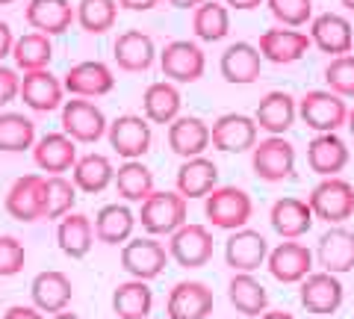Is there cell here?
Returning a JSON list of instances; mask_svg holds the SVG:
<instances>
[{"instance_id":"cell-1","label":"cell","mask_w":354,"mask_h":319,"mask_svg":"<svg viewBox=\"0 0 354 319\" xmlns=\"http://www.w3.org/2000/svg\"><path fill=\"white\" fill-rule=\"evenodd\" d=\"M251 213H254V201L245 190H239V186H216V190L204 198L207 222L213 228H221V230L245 228Z\"/></svg>"},{"instance_id":"cell-2","label":"cell","mask_w":354,"mask_h":319,"mask_svg":"<svg viewBox=\"0 0 354 319\" xmlns=\"http://www.w3.org/2000/svg\"><path fill=\"white\" fill-rule=\"evenodd\" d=\"M186 198L180 192H169V190H153L139 210V222L148 230L151 237H165L174 234L177 228L186 225Z\"/></svg>"},{"instance_id":"cell-3","label":"cell","mask_w":354,"mask_h":319,"mask_svg":"<svg viewBox=\"0 0 354 319\" xmlns=\"http://www.w3.org/2000/svg\"><path fill=\"white\" fill-rule=\"evenodd\" d=\"M298 118L316 134H337L348 122V107L342 95L330 89H310L298 101Z\"/></svg>"},{"instance_id":"cell-4","label":"cell","mask_w":354,"mask_h":319,"mask_svg":"<svg viewBox=\"0 0 354 319\" xmlns=\"http://www.w3.org/2000/svg\"><path fill=\"white\" fill-rule=\"evenodd\" d=\"M251 169L266 183H281L295 174V148L283 136H266L251 151Z\"/></svg>"},{"instance_id":"cell-5","label":"cell","mask_w":354,"mask_h":319,"mask_svg":"<svg viewBox=\"0 0 354 319\" xmlns=\"http://www.w3.org/2000/svg\"><path fill=\"white\" fill-rule=\"evenodd\" d=\"M310 207H313L316 219L328 225H342L346 219L354 216V186L346 178H322L313 192H310Z\"/></svg>"},{"instance_id":"cell-6","label":"cell","mask_w":354,"mask_h":319,"mask_svg":"<svg viewBox=\"0 0 354 319\" xmlns=\"http://www.w3.org/2000/svg\"><path fill=\"white\" fill-rule=\"evenodd\" d=\"M160 69L162 77L171 83H198L207 71V57L201 45L189 39H174L160 53Z\"/></svg>"},{"instance_id":"cell-7","label":"cell","mask_w":354,"mask_h":319,"mask_svg":"<svg viewBox=\"0 0 354 319\" xmlns=\"http://www.w3.org/2000/svg\"><path fill=\"white\" fill-rule=\"evenodd\" d=\"M169 257H171L169 248L157 243L153 237L127 239V243L121 246V269H124L130 278H142V281L160 278Z\"/></svg>"},{"instance_id":"cell-8","label":"cell","mask_w":354,"mask_h":319,"mask_svg":"<svg viewBox=\"0 0 354 319\" xmlns=\"http://www.w3.org/2000/svg\"><path fill=\"white\" fill-rule=\"evenodd\" d=\"M62 130L74 142L92 145V142L106 136L109 125H106L104 109L97 104H92L88 98H71V101L62 104Z\"/></svg>"},{"instance_id":"cell-9","label":"cell","mask_w":354,"mask_h":319,"mask_svg":"<svg viewBox=\"0 0 354 319\" xmlns=\"http://www.w3.org/2000/svg\"><path fill=\"white\" fill-rule=\"evenodd\" d=\"M342 299H346V290H342L339 275L334 272H310L307 278L298 287V302L307 313L316 316H330L342 307Z\"/></svg>"},{"instance_id":"cell-10","label":"cell","mask_w":354,"mask_h":319,"mask_svg":"<svg viewBox=\"0 0 354 319\" xmlns=\"http://www.w3.org/2000/svg\"><path fill=\"white\" fill-rule=\"evenodd\" d=\"M169 255L183 269L207 266L213 260V234H209V228L195 222H186L183 228H177L169 239Z\"/></svg>"},{"instance_id":"cell-11","label":"cell","mask_w":354,"mask_h":319,"mask_svg":"<svg viewBox=\"0 0 354 319\" xmlns=\"http://www.w3.org/2000/svg\"><path fill=\"white\" fill-rule=\"evenodd\" d=\"M106 139L113 151L124 160H142L151 151V122L145 116H118L106 130Z\"/></svg>"},{"instance_id":"cell-12","label":"cell","mask_w":354,"mask_h":319,"mask_svg":"<svg viewBox=\"0 0 354 319\" xmlns=\"http://www.w3.org/2000/svg\"><path fill=\"white\" fill-rule=\"evenodd\" d=\"M209 134H213V148L216 151L245 154V151H254V145H257L260 127H257V122H254V116L225 113V116H218L213 122Z\"/></svg>"},{"instance_id":"cell-13","label":"cell","mask_w":354,"mask_h":319,"mask_svg":"<svg viewBox=\"0 0 354 319\" xmlns=\"http://www.w3.org/2000/svg\"><path fill=\"white\" fill-rule=\"evenodd\" d=\"M62 83L71 98H104L115 89V74L106 62L86 60V62L71 65V69L65 71Z\"/></svg>"},{"instance_id":"cell-14","label":"cell","mask_w":354,"mask_h":319,"mask_svg":"<svg viewBox=\"0 0 354 319\" xmlns=\"http://www.w3.org/2000/svg\"><path fill=\"white\" fill-rule=\"evenodd\" d=\"M269 266L272 278L281 284H301L310 272H313V251L304 243H295V239H286V243L274 246L269 251Z\"/></svg>"},{"instance_id":"cell-15","label":"cell","mask_w":354,"mask_h":319,"mask_svg":"<svg viewBox=\"0 0 354 319\" xmlns=\"http://www.w3.org/2000/svg\"><path fill=\"white\" fill-rule=\"evenodd\" d=\"M21 101L32 113H53L65 104V83L48 69L24 71V77H21Z\"/></svg>"},{"instance_id":"cell-16","label":"cell","mask_w":354,"mask_h":319,"mask_svg":"<svg viewBox=\"0 0 354 319\" xmlns=\"http://www.w3.org/2000/svg\"><path fill=\"white\" fill-rule=\"evenodd\" d=\"M310 39L313 45L328 53V57H342L354 51V27L346 15L339 12H322L310 21Z\"/></svg>"},{"instance_id":"cell-17","label":"cell","mask_w":354,"mask_h":319,"mask_svg":"<svg viewBox=\"0 0 354 319\" xmlns=\"http://www.w3.org/2000/svg\"><path fill=\"white\" fill-rule=\"evenodd\" d=\"M6 213L18 222H39L44 219V174H24L6 192Z\"/></svg>"},{"instance_id":"cell-18","label":"cell","mask_w":354,"mask_h":319,"mask_svg":"<svg viewBox=\"0 0 354 319\" xmlns=\"http://www.w3.org/2000/svg\"><path fill=\"white\" fill-rule=\"evenodd\" d=\"M225 260L234 272H257L269 260V243L260 230L239 228L227 237L225 243Z\"/></svg>"},{"instance_id":"cell-19","label":"cell","mask_w":354,"mask_h":319,"mask_svg":"<svg viewBox=\"0 0 354 319\" xmlns=\"http://www.w3.org/2000/svg\"><path fill=\"white\" fill-rule=\"evenodd\" d=\"M213 290L204 281H180L174 284L165 302L169 319H207L213 313Z\"/></svg>"},{"instance_id":"cell-20","label":"cell","mask_w":354,"mask_h":319,"mask_svg":"<svg viewBox=\"0 0 354 319\" xmlns=\"http://www.w3.org/2000/svg\"><path fill=\"white\" fill-rule=\"evenodd\" d=\"M257 48L263 53V60H269L274 65H292L313 48V39H310V33H301L295 27H286V30L274 27L263 33Z\"/></svg>"},{"instance_id":"cell-21","label":"cell","mask_w":354,"mask_h":319,"mask_svg":"<svg viewBox=\"0 0 354 319\" xmlns=\"http://www.w3.org/2000/svg\"><path fill=\"white\" fill-rule=\"evenodd\" d=\"M295 118H298V101L290 92H281V89L266 92L260 98L257 109H254V122L269 136H283L295 125Z\"/></svg>"},{"instance_id":"cell-22","label":"cell","mask_w":354,"mask_h":319,"mask_svg":"<svg viewBox=\"0 0 354 319\" xmlns=\"http://www.w3.org/2000/svg\"><path fill=\"white\" fill-rule=\"evenodd\" d=\"M30 295H32V304H36L41 313H59L74 299V284L68 275L59 269H44L32 278Z\"/></svg>"},{"instance_id":"cell-23","label":"cell","mask_w":354,"mask_h":319,"mask_svg":"<svg viewBox=\"0 0 354 319\" xmlns=\"http://www.w3.org/2000/svg\"><path fill=\"white\" fill-rule=\"evenodd\" d=\"M260 69H263V53L257 45H251V42H234V45L225 48V53H221V60H218L221 77L234 86L254 83L260 77Z\"/></svg>"},{"instance_id":"cell-24","label":"cell","mask_w":354,"mask_h":319,"mask_svg":"<svg viewBox=\"0 0 354 319\" xmlns=\"http://www.w3.org/2000/svg\"><path fill=\"white\" fill-rule=\"evenodd\" d=\"M348 160H351L348 145L337 134H316L307 145V166L319 178H337L348 166Z\"/></svg>"},{"instance_id":"cell-25","label":"cell","mask_w":354,"mask_h":319,"mask_svg":"<svg viewBox=\"0 0 354 319\" xmlns=\"http://www.w3.org/2000/svg\"><path fill=\"white\" fill-rule=\"evenodd\" d=\"M213 145V134L209 125L198 116H177L169 125V148L177 157L189 160V157H201V154Z\"/></svg>"},{"instance_id":"cell-26","label":"cell","mask_w":354,"mask_h":319,"mask_svg":"<svg viewBox=\"0 0 354 319\" xmlns=\"http://www.w3.org/2000/svg\"><path fill=\"white\" fill-rule=\"evenodd\" d=\"M113 57L121 71L139 74V71H148L153 60H157V45H153V39L148 33L124 30V33H118V39L113 42Z\"/></svg>"},{"instance_id":"cell-27","label":"cell","mask_w":354,"mask_h":319,"mask_svg":"<svg viewBox=\"0 0 354 319\" xmlns=\"http://www.w3.org/2000/svg\"><path fill=\"white\" fill-rule=\"evenodd\" d=\"M32 160L44 174H65L74 169V163L80 157H77V142L62 130V134H48L36 139Z\"/></svg>"},{"instance_id":"cell-28","label":"cell","mask_w":354,"mask_h":319,"mask_svg":"<svg viewBox=\"0 0 354 319\" xmlns=\"http://www.w3.org/2000/svg\"><path fill=\"white\" fill-rule=\"evenodd\" d=\"M316 257L325 272H334V275L351 272L354 269V230L342 225H330V230H325L322 239H319Z\"/></svg>"},{"instance_id":"cell-29","label":"cell","mask_w":354,"mask_h":319,"mask_svg":"<svg viewBox=\"0 0 354 319\" xmlns=\"http://www.w3.org/2000/svg\"><path fill=\"white\" fill-rule=\"evenodd\" d=\"M24 18L44 36H62L77 21V6H71V0H30Z\"/></svg>"},{"instance_id":"cell-30","label":"cell","mask_w":354,"mask_h":319,"mask_svg":"<svg viewBox=\"0 0 354 319\" xmlns=\"http://www.w3.org/2000/svg\"><path fill=\"white\" fill-rule=\"evenodd\" d=\"M269 222H272L274 230H278V237L298 239L313 228L316 213H313V207H310V201H301V198L290 195V198H278V201L272 204Z\"/></svg>"},{"instance_id":"cell-31","label":"cell","mask_w":354,"mask_h":319,"mask_svg":"<svg viewBox=\"0 0 354 319\" xmlns=\"http://www.w3.org/2000/svg\"><path fill=\"white\" fill-rule=\"evenodd\" d=\"M218 186V166L209 157H189L183 160V166L177 169V192L186 201L192 198H207Z\"/></svg>"},{"instance_id":"cell-32","label":"cell","mask_w":354,"mask_h":319,"mask_svg":"<svg viewBox=\"0 0 354 319\" xmlns=\"http://www.w3.org/2000/svg\"><path fill=\"white\" fill-rule=\"evenodd\" d=\"M95 225L86 213H65L57 225V243L59 251L71 260H83L95 246Z\"/></svg>"},{"instance_id":"cell-33","label":"cell","mask_w":354,"mask_h":319,"mask_svg":"<svg viewBox=\"0 0 354 319\" xmlns=\"http://www.w3.org/2000/svg\"><path fill=\"white\" fill-rule=\"evenodd\" d=\"M180 107H183L180 89L171 80L151 83L145 95H142V109H145V118L151 125H171L180 116Z\"/></svg>"},{"instance_id":"cell-34","label":"cell","mask_w":354,"mask_h":319,"mask_svg":"<svg viewBox=\"0 0 354 319\" xmlns=\"http://www.w3.org/2000/svg\"><path fill=\"white\" fill-rule=\"evenodd\" d=\"M227 299L236 307V313L251 319H260L269 307V293L254 278V272H234V278L227 284Z\"/></svg>"},{"instance_id":"cell-35","label":"cell","mask_w":354,"mask_h":319,"mask_svg":"<svg viewBox=\"0 0 354 319\" xmlns=\"http://www.w3.org/2000/svg\"><path fill=\"white\" fill-rule=\"evenodd\" d=\"M136 228V216L127 204H106L95 216V237L104 246H124L133 237Z\"/></svg>"},{"instance_id":"cell-36","label":"cell","mask_w":354,"mask_h":319,"mask_svg":"<svg viewBox=\"0 0 354 319\" xmlns=\"http://www.w3.org/2000/svg\"><path fill=\"white\" fill-rule=\"evenodd\" d=\"M151 307H153V293L148 281L130 278L113 290V311L118 313V319H148Z\"/></svg>"},{"instance_id":"cell-37","label":"cell","mask_w":354,"mask_h":319,"mask_svg":"<svg viewBox=\"0 0 354 319\" xmlns=\"http://www.w3.org/2000/svg\"><path fill=\"white\" fill-rule=\"evenodd\" d=\"M71 181L77 183L80 192L97 195V192H104L109 183H115V169H113V163H109V157H104V154H86V157H80L74 163Z\"/></svg>"},{"instance_id":"cell-38","label":"cell","mask_w":354,"mask_h":319,"mask_svg":"<svg viewBox=\"0 0 354 319\" xmlns=\"http://www.w3.org/2000/svg\"><path fill=\"white\" fill-rule=\"evenodd\" d=\"M12 60L21 71H39V69H48L50 60H53V45H50V36L32 30L24 33V36L15 39V48H12Z\"/></svg>"},{"instance_id":"cell-39","label":"cell","mask_w":354,"mask_h":319,"mask_svg":"<svg viewBox=\"0 0 354 319\" xmlns=\"http://www.w3.org/2000/svg\"><path fill=\"white\" fill-rule=\"evenodd\" d=\"M192 30L201 42H221L230 33V12L218 0H204L192 9Z\"/></svg>"},{"instance_id":"cell-40","label":"cell","mask_w":354,"mask_h":319,"mask_svg":"<svg viewBox=\"0 0 354 319\" xmlns=\"http://www.w3.org/2000/svg\"><path fill=\"white\" fill-rule=\"evenodd\" d=\"M115 192L124 201H145L153 192V172L142 160H124V166L115 172Z\"/></svg>"},{"instance_id":"cell-41","label":"cell","mask_w":354,"mask_h":319,"mask_svg":"<svg viewBox=\"0 0 354 319\" xmlns=\"http://www.w3.org/2000/svg\"><path fill=\"white\" fill-rule=\"evenodd\" d=\"M36 145V125L24 113H3L0 116V151L21 154Z\"/></svg>"},{"instance_id":"cell-42","label":"cell","mask_w":354,"mask_h":319,"mask_svg":"<svg viewBox=\"0 0 354 319\" xmlns=\"http://www.w3.org/2000/svg\"><path fill=\"white\" fill-rule=\"evenodd\" d=\"M118 0H80L77 3V24L88 36H104L118 21Z\"/></svg>"},{"instance_id":"cell-43","label":"cell","mask_w":354,"mask_h":319,"mask_svg":"<svg viewBox=\"0 0 354 319\" xmlns=\"http://www.w3.org/2000/svg\"><path fill=\"white\" fill-rule=\"evenodd\" d=\"M77 201V183L65 174H44V219H62Z\"/></svg>"},{"instance_id":"cell-44","label":"cell","mask_w":354,"mask_h":319,"mask_svg":"<svg viewBox=\"0 0 354 319\" xmlns=\"http://www.w3.org/2000/svg\"><path fill=\"white\" fill-rule=\"evenodd\" d=\"M325 83L330 92L342 98H354V53L330 57V62L325 65Z\"/></svg>"},{"instance_id":"cell-45","label":"cell","mask_w":354,"mask_h":319,"mask_svg":"<svg viewBox=\"0 0 354 319\" xmlns=\"http://www.w3.org/2000/svg\"><path fill=\"white\" fill-rule=\"evenodd\" d=\"M272 18L283 27H304L313 21V0H266Z\"/></svg>"},{"instance_id":"cell-46","label":"cell","mask_w":354,"mask_h":319,"mask_svg":"<svg viewBox=\"0 0 354 319\" xmlns=\"http://www.w3.org/2000/svg\"><path fill=\"white\" fill-rule=\"evenodd\" d=\"M27 248L15 237H0V278H12L24 269Z\"/></svg>"},{"instance_id":"cell-47","label":"cell","mask_w":354,"mask_h":319,"mask_svg":"<svg viewBox=\"0 0 354 319\" xmlns=\"http://www.w3.org/2000/svg\"><path fill=\"white\" fill-rule=\"evenodd\" d=\"M15 98H21V77L9 65L0 62V107L12 104Z\"/></svg>"},{"instance_id":"cell-48","label":"cell","mask_w":354,"mask_h":319,"mask_svg":"<svg viewBox=\"0 0 354 319\" xmlns=\"http://www.w3.org/2000/svg\"><path fill=\"white\" fill-rule=\"evenodd\" d=\"M3 319H44V316L36 304H12V307H6Z\"/></svg>"},{"instance_id":"cell-49","label":"cell","mask_w":354,"mask_h":319,"mask_svg":"<svg viewBox=\"0 0 354 319\" xmlns=\"http://www.w3.org/2000/svg\"><path fill=\"white\" fill-rule=\"evenodd\" d=\"M12 48H15V33L6 21H0V62L6 57H12Z\"/></svg>"},{"instance_id":"cell-50","label":"cell","mask_w":354,"mask_h":319,"mask_svg":"<svg viewBox=\"0 0 354 319\" xmlns=\"http://www.w3.org/2000/svg\"><path fill=\"white\" fill-rule=\"evenodd\" d=\"M160 0H118L121 9H127V12H148V9H153Z\"/></svg>"},{"instance_id":"cell-51","label":"cell","mask_w":354,"mask_h":319,"mask_svg":"<svg viewBox=\"0 0 354 319\" xmlns=\"http://www.w3.org/2000/svg\"><path fill=\"white\" fill-rule=\"evenodd\" d=\"M227 6H234V9H239V12H248V9H257L263 0H225Z\"/></svg>"},{"instance_id":"cell-52","label":"cell","mask_w":354,"mask_h":319,"mask_svg":"<svg viewBox=\"0 0 354 319\" xmlns=\"http://www.w3.org/2000/svg\"><path fill=\"white\" fill-rule=\"evenodd\" d=\"M201 3H204V0H169V6H174V9H195Z\"/></svg>"},{"instance_id":"cell-53","label":"cell","mask_w":354,"mask_h":319,"mask_svg":"<svg viewBox=\"0 0 354 319\" xmlns=\"http://www.w3.org/2000/svg\"><path fill=\"white\" fill-rule=\"evenodd\" d=\"M260 319H295L290 311H266Z\"/></svg>"},{"instance_id":"cell-54","label":"cell","mask_w":354,"mask_h":319,"mask_svg":"<svg viewBox=\"0 0 354 319\" xmlns=\"http://www.w3.org/2000/svg\"><path fill=\"white\" fill-rule=\"evenodd\" d=\"M50 319H80L77 313H68V311H59V313H53Z\"/></svg>"},{"instance_id":"cell-55","label":"cell","mask_w":354,"mask_h":319,"mask_svg":"<svg viewBox=\"0 0 354 319\" xmlns=\"http://www.w3.org/2000/svg\"><path fill=\"white\" fill-rule=\"evenodd\" d=\"M346 127H348V134L354 136V109H348V122H346Z\"/></svg>"},{"instance_id":"cell-56","label":"cell","mask_w":354,"mask_h":319,"mask_svg":"<svg viewBox=\"0 0 354 319\" xmlns=\"http://www.w3.org/2000/svg\"><path fill=\"white\" fill-rule=\"evenodd\" d=\"M339 3H342V6H346V9H348V12H354V0H339Z\"/></svg>"},{"instance_id":"cell-57","label":"cell","mask_w":354,"mask_h":319,"mask_svg":"<svg viewBox=\"0 0 354 319\" xmlns=\"http://www.w3.org/2000/svg\"><path fill=\"white\" fill-rule=\"evenodd\" d=\"M9 3H15V0H0V6H9Z\"/></svg>"}]
</instances>
